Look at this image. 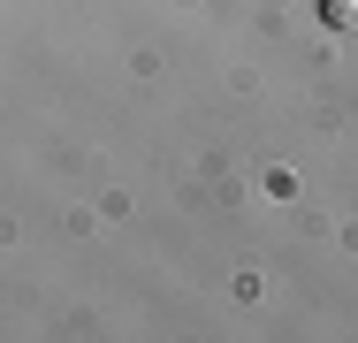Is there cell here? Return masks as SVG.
Segmentation results:
<instances>
[{"instance_id":"1","label":"cell","mask_w":358,"mask_h":343,"mask_svg":"<svg viewBox=\"0 0 358 343\" xmlns=\"http://www.w3.org/2000/svg\"><path fill=\"white\" fill-rule=\"evenodd\" d=\"M320 23H336V31H358V0H320Z\"/></svg>"}]
</instances>
